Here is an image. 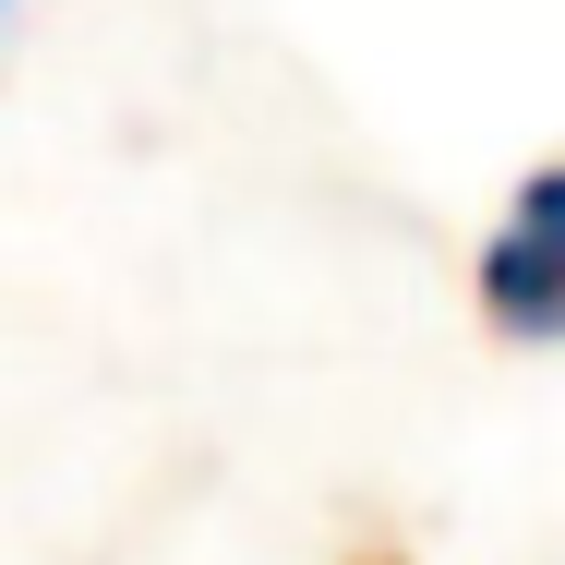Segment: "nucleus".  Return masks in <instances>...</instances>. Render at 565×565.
Returning <instances> with one entry per match:
<instances>
[{
    "mask_svg": "<svg viewBox=\"0 0 565 565\" xmlns=\"http://www.w3.org/2000/svg\"><path fill=\"white\" fill-rule=\"evenodd\" d=\"M481 313L505 338H565V169H542L481 241Z\"/></svg>",
    "mask_w": 565,
    "mask_h": 565,
    "instance_id": "obj_1",
    "label": "nucleus"
}]
</instances>
